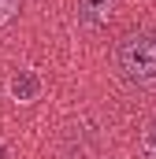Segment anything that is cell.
<instances>
[{
  "label": "cell",
  "mask_w": 156,
  "mask_h": 159,
  "mask_svg": "<svg viewBox=\"0 0 156 159\" xmlns=\"http://www.w3.org/2000/svg\"><path fill=\"white\" fill-rule=\"evenodd\" d=\"M115 11V0H75V15L82 26H104Z\"/></svg>",
  "instance_id": "3957f363"
},
{
  "label": "cell",
  "mask_w": 156,
  "mask_h": 159,
  "mask_svg": "<svg viewBox=\"0 0 156 159\" xmlns=\"http://www.w3.org/2000/svg\"><path fill=\"white\" fill-rule=\"evenodd\" d=\"M7 93H11L15 104H34V100L41 96V78H37V70L19 67V70L7 78Z\"/></svg>",
  "instance_id": "7a4b0ae2"
},
{
  "label": "cell",
  "mask_w": 156,
  "mask_h": 159,
  "mask_svg": "<svg viewBox=\"0 0 156 159\" xmlns=\"http://www.w3.org/2000/svg\"><path fill=\"white\" fill-rule=\"evenodd\" d=\"M141 148H145V156H156V119H149L145 133H141Z\"/></svg>",
  "instance_id": "277c9868"
},
{
  "label": "cell",
  "mask_w": 156,
  "mask_h": 159,
  "mask_svg": "<svg viewBox=\"0 0 156 159\" xmlns=\"http://www.w3.org/2000/svg\"><path fill=\"white\" fill-rule=\"evenodd\" d=\"M115 63L123 78L134 85H153L156 81V34H126L115 48Z\"/></svg>",
  "instance_id": "6da1fadb"
},
{
  "label": "cell",
  "mask_w": 156,
  "mask_h": 159,
  "mask_svg": "<svg viewBox=\"0 0 156 159\" xmlns=\"http://www.w3.org/2000/svg\"><path fill=\"white\" fill-rule=\"evenodd\" d=\"M15 15H19V0H0V26L11 22Z\"/></svg>",
  "instance_id": "5b68a950"
},
{
  "label": "cell",
  "mask_w": 156,
  "mask_h": 159,
  "mask_svg": "<svg viewBox=\"0 0 156 159\" xmlns=\"http://www.w3.org/2000/svg\"><path fill=\"white\" fill-rule=\"evenodd\" d=\"M149 159H156V156H149Z\"/></svg>",
  "instance_id": "8992f818"
}]
</instances>
